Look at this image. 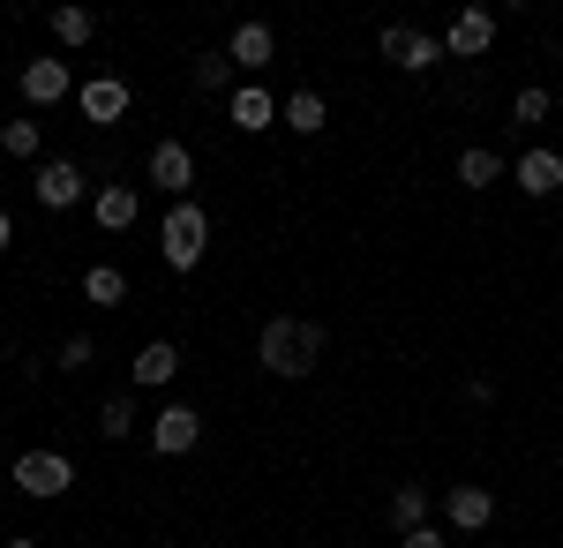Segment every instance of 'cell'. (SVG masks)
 Returning <instances> with one entry per match:
<instances>
[{"label": "cell", "instance_id": "obj_1", "mask_svg": "<svg viewBox=\"0 0 563 548\" xmlns=\"http://www.w3.org/2000/svg\"><path fill=\"white\" fill-rule=\"evenodd\" d=\"M256 361L271 376H316L323 369V324H301V316H271L256 331Z\"/></svg>", "mask_w": 563, "mask_h": 548}, {"label": "cell", "instance_id": "obj_2", "mask_svg": "<svg viewBox=\"0 0 563 548\" xmlns=\"http://www.w3.org/2000/svg\"><path fill=\"white\" fill-rule=\"evenodd\" d=\"M158 249H166V263H174V271H196V263H203V249H211V218H203V204H196V196H180L174 211H166Z\"/></svg>", "mask_w": 563, "mask_h": 548}, {"label": "cell", "instance_id": "obj_3", "mask_svg": "<svg viewBox=\"0 0 563 548\" xmlns=\"http://www.w3.org/2000/svg\"><path fill=\"white\" fill-rule=\"evenodd\" d=\"M8 473H15L23 496H68L76 489V459H60V451H23Z\"/></svg>", "mask_w": 563, "mask_h": 548}, {"label": "cell", "instance_id": "obj_4", "mask_svg": "<svg viewBox=\"0 0 563 548\" xmlns=\"http://www.w3.org/2000/svg\"><path fill=\"white\" fill-rule=\"evenodd\" d=\"M384 61H390V68H406V76H421V68L443 61V39L413 31V23H390V31H384Z\"/></svg>", "mask_w": 563, "mask_h": 548}, {"label": "cell", "instance_id": "obj_5", "mask_svg": "<svg viewBox=\"0 0 563 548\" xmlns=\"http://www.w3.org/2000/svg\"><path fill=\"white\" fill-rule=\"evenodd\" d=\"M76 106H84L90 128H113L121 113H129V84H121V76H90V84L76 90Z\"/></svg>", "mask_w": 563, "mask_h": 548}, {"label": "cell", "instance_id": "obj_6", "mask_svg": "<svg viewBox=\"0 0 563 548\" xmlns=\"http://www.w3.org/2000/svg\"><path fill=\"white\" fill-rule=\"evenodd\" d=\"M151 443H158V459H180V451H196V443H203V421H196V406H166V414L151 421Z\"/></svg>", "mask_w": 563, "mask_h": 548}, {"label": "cell", "instance_id": "obj_7", "mask_svg": "<svg viewBox=\"0 0 563 548\" xmlns=\"http://www.w3.org/2000/svg\"><path fill=\"white\" fill-rule=\"evenodd\" d=\"M38 204L45 211H76V204H84V166H76V158L38 166Z\"/></svg>", "mask_w": 563, "mask_h": 548}, {"label": "cell", "instance_id": "obj_8", "mask_svg": "<svg viewBox=\"0 0 563 548\" xmlns=\"http://www.w3.org/2000/svg\"><path fill=\"white\" fill-rule=\"evenodd\" d=\"M488 45H496V15H488V8H466V15L443 31V53H459V61H481Z\"/></svg>", "mask_w": 563, "mask_h": 548}, {"label": "cell", "instance_id": "obj_9", "mask_svg": "<svg viewBox=\"0 0 563 548\" xmlns=\"http://www.w3.org/2000/svg\"><path fill=\"white\" fill-rule=\"evenodd\" d=\"M151 180L180 204V196L196 188V151H188V143H158V151H151Z\"/></svg>", "mask_w": 563, "mask_h": 548}, {"label": "cell", "instance_id": "obj_10", "mask_svg": "<svg viewBox=\"0 0 563 548\" xmlns=\"http://www.w3.org/2000/svg\"><path fill=\"white\" fill-rule=\"evenodd\" d=\"M174 376H180V346L174 338H143V346H135V383H143V391H166Z\"/></svg>", "mask_w": 563, "mask_h": 548}, {"label": "cell", "instance_id": "obj_11", "mask_svg": "<svg viewBox=\"0 0 563 548\" xmlns=\"http://www.w3.org/2000/svg\"><path fill=\"white\" fill-rule=\"evenodd\" d=\"M23 98H31V106H60V98H76L68 61H53V53H45V61H31V68H23Z\"/></svg>", "mask_w": 563, "mask_h": 548}, {"label": "cell", "instance_id": "obj_12", "mask_svg": "<svg viewBox=\"0 0 563 548\" xmlns=\"http://www.w3.org/2000/svg\"><path fill=\"white\" fill-rule=\"evenodd\" d=\"M443 518H451V526H459V534H481V526H488V518H496V496H488V489H474V481H466V489H451V496H443Z\"/></svg>", "mask_w": 563, "mask_h": 548}, {"label": "cell", "instance_id": "obj_13", "mask_svg": "<svg viewBox=\"0 0 563 548\" xmlns=\"http://www.w3.org/2000/svg\"><path fill=\"white\" fill-rule=\"evenodd\" d=\"M519 188H526V196H556V188H563V151L533 143V151L519 158Z\"/></svg>", "mask_w": 563, "mask_h": 548}, {"label": "cell", "instance_id": "obj_14", "mask_svg": "<svg viewBox=\"0 0 563 548\" xmlns=\"http://www.w3.org/2000/svg\"><path fill=\"white\" fill-rule=\"evenodd\" d=\"M225 113H233V128H249V135H256V128L278 121V98H271L263 84H241L233 98H225Z\"/></svg>", "mask_w": 563, "mask_h": 548}, {"label": "cell", "instance_id": "obj_15", "mask_svg": "<svg viewBox=\"0 0 563 548\" xmlns=\"http://www.w3.org/2000/svg\"><path fill=\"white\" fill-rule=\"evenodd\" d=\"M90 218H98V233H129V226H135V188H129V180L98 188V204H90Z\"/></svg>", "mask_w": 563, "mask_h": 548}, {"label": "cell", "instance_id": "obj_16", "mask_svg": "<svg viewBox=\"0 0 563 548\" xmlns=\"http://www.w3.org/2000/svg\"><path fill=\"white\" fill-rule=\"evenodd\" d=\"M225 53H233V68H271V53H278V39H271V23H241Z\"/></svg>", "mask_w": 563, "mask_h": 548}, {"label": "cell", "instance_id": "obj_17", "mask_svg": "<svg viewBox=\"0 0 563 548\" xmlns=\"http://www.w3.org/2000/svg\"><path fill=\"white\" fill-rule=\"evenodd\" d=\"M84 300H90V308H121V300H129V271L90 263V271H84Z\"/></svg>", "mask_w": 563, "mask_h": 548}, {"label": "cell", "instance_id": "obj_18", "mask_svg": "<svg viewBox=\"0 0 563 548\" xmlns=\"http://www.w3.org/2000/svg\"><path fill=\"white\" fill-rule=\"evenodd\" d=\"M390 526H398V534H413V526H429V489H421V481H406V489L390 496Z\"/></svg>", "mask_w": 563, "mask_h": 548}, {"label": "cell", "instance_id": "obj_19", "mask_svg": "<svg viewBox=\"0 0 563 548\" xmlns=\"http://www.w3.org/2000/svg\"><path fill=\"white\" fill-rule=\"evenodd\" d=\"M278 113L301 128V135H323V113H331V106H323V90H294V98H286Z\"/></svg>", "mask_w": 563, "mask_h": 548}, {"label": "cell", "instance_id": "obj_20", "mask_svg": "<svg viewBox=\"0 0 563 548\" xmlns=\"http://www.w3.org/2000/svg\"><path fill=\"white\" fill-rule=\"evenodd\" d=\"M496 173H504V158H496L488 143H474V151H459V180H466V188H496Z\"/></svg>", "mask_w": 563, "mask_h": 548}, {"label": "cell", "instance_id": "obj_21", "mask_svg": "<svg viewBox=\"0 0 563 548\" xmlns=\"http://www.w3.org/2000/svg\"><path fill=\"white\" fill-rule=\"evenodd\" d=\"M38 121H31V113H15V121L0 128V158H38Z\"/></svg>", "mask_w": 563, "mask_h": 548}, {"label": "cell", "instance_id": "obj_22", "mask_svg": "<svg viewBox=\"0 0 563 548\" xmlns=\"http://www.w3.org/2000/svg\"><path fill=\"white\" fill-rule=\"evenodd\" d=\"M53 39L60 45H90L98 39V15H90V8H53Z\"/></svg>", "mask_w": 563, "mask_h": 548}, {"label": "cell", "instance_id": "obj_23", "mask_svg": "<svg viewBox=\"0 0 563 548\" xmlns=\"http://www.w3.org/2000/svg\"><path fill=\"white\" fill-rule=\"evenodd\" d=\"M196 90H225L233 98V53H203L196 61Z\"/></svg>", "mask_w": 563, "mask_h": 548}, {"label": "cell", "instance_id": "obj_24", "mask_svg": "<svg viewBox=\"0 0 563 548\" xmlns=\"http://www.w3.org/2000/svg\"><path fill=\"white\" fill-rule=\"evenodd\" d=\"M549 106H556V90L533 84V90H519V106H511V113H519V128H541V121H549Z\"/></svg>", "mask_w": 563, "mask_h": 548}, {"label": "cell", "instance_id": "obj_25", "mask_svg": "<svg viewBox=\"0 0 563 548\" xmlns=\"http://www.w3.org/2000/svg\"><path fill=\"white\" fill-rule=\"evenodd\" d=\"M98 428H106V436H129L135 428V398H106V406H98Z\"/></svg>", "mask_w": 563, "mask_h": 548}, {"label": "cell", "instance_id": "obj_26", "mask_svg": "<svg viewBox=\"0 0 563 548\" xmlns=\"http://www.w3.org/2000/svg\"><path fill=\"white\" fill-rule=\"evenodd\" d=\"M90 361H98V338H68L60 346V369H90Z\"/></svg>", "mask_w": 563, "mask_h": 548}, {"label": "cell", "instance_id": "obj_27", "mask_svg": "<svg viewBox=\"0 0 563 548\" xmlns=\"http://www.w3.org/2000/svg\"><path fill=\"white\" fill-rule=\"evenodd\" d=\"M398 541L406 548H443V534H435V526H413V534H398Z\"/></svg>", "mask_w": 563, "mask_h": 548}, {"label": "cell", "instance_id": "obj_28", "mask_svg": "<svg viewBox=\"0 0 563 548\" xmlns=\"http://www.w3.org/2000/svg\"><path fill=\"white\" fill-rule=\"evenodd\" d=\"M8 241H15V218H8V211H0V249H8Z\"/></svg>", "mask_w": 563, "mask_h": 548}, {"label": "cell", "instance_id": "obj_29", "mask_svg": "<svg viewBox=\"0 0 563 548\" xmlns=\"http://www.w3.org/2000/svg\"><path fill=\"white\" fill-rule=\"evenodd\" d=\"M8 548H38V541H8Z\"/></svg>", "mask_w": 563, "mask_h": 548}]
</instances>
